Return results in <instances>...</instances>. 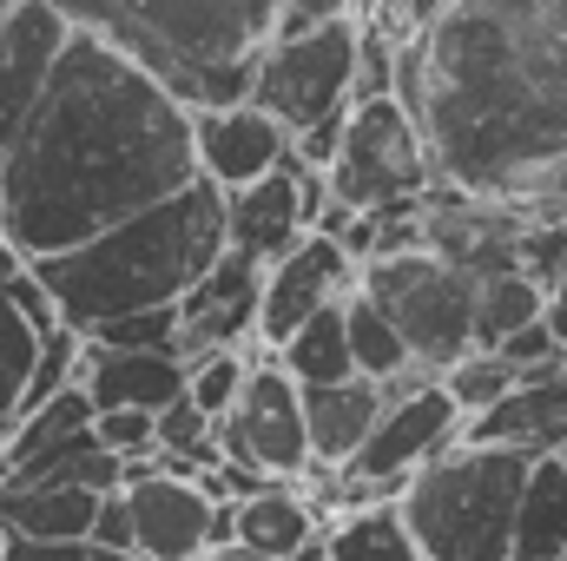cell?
<instances>
[{"label": "cell", "instance_id": "4", "mask_svg": "<svg viewBox=\"0 0 567 561\" xmlns=\"http://www.w3.org/2000/svg\"><path fill=\"white\" fill-rule=\"evenodd\" d=\"M278 20L284 0H100L86 33L120 40L198 113L251 100Z\"/></svg>", "mask_w": 567, "mask_h": 561}, {"label": "cell", "instance_id": "24", "mask_svg": "<svg viewBox=\"0 0 567 561\" xmlns=\"http://www.w3.org/2000/svg\"><path fill=\"white\" fill-rule=\"evenodd\" d=\"M278 357L297 384H343V377H363V370H357V350H350V310H343V304L317 310Z\"/></svg>", "mask_w": 567, "mask_h": 561}, {"label": "cell", "instance_id": "22", "mask_svg": "<svg viewBox=\"0 0 567 561\" xmlns=\"http://www.w3.org/2000/svg\"><path fill=\"white\" fill-rule=\"evenodd\" d=\"M567 555V456H535L522 516H515V561Z\"/></svg>", "mask_w": 567, "mask_h": 561}, {"label": "cell", "instance_id": "42", "mask_svg": "<svg viewBox=\"0 0 567 561\" xmlns=\"http://www.w3.org/2000/svg\"><path fill=\"white\" fill-rule=\"evenodd\" d=\"M555 561H567V555H555Z\"/></svg>", "mask_w": 567, "mask_h": 561}, {"label": "cell", "instance_id": "26", "mask_svg": "<svg viewBox=\"0 0 567 561\" xmlns=\"http://www.w3.org/2000/svg\"><path fill=\"white\" fill-rule=\"evenodd\" d=\"M343 310H350V350H357V370H363V377H377V384H383V377H403V370L416 364L410 337L390 324V310H383L363 284L343 297Z\"/></svg>", "mask_w": 567, "mask_h": 561}, {"label": "cell", "instance_id": "25", "mask_svg": "<svg viewBox=\"0 0 567 561\" xmlns=\"http://www.w3.org/2000/svg\"><path fill=\"white\" fill-rule=\"evenodd\" d=\"M548 317V284L528 278V272H502V278L475 284V344L482 350H502V337H515L522 324Z\"/></svg>", "mask_w": 567, "mask_h": 561}, {"label": "cell", "instance_id": "6", "mask_svg": "<svg viewBox=\"0 0 567 561\" xmlns=\"http://www.w3.org/2000/svg\"><path fill=\"white\" fill-rule=\"evenodd\" d=\"M435 145H429L423 120L396 100V93H377V100H350V126L337 145V165H330V192L350 205V212H390V205H416L435 185Z\"/></svg>", "mask_w": 567, "mask_h": 561}, {"label": "cell", "instance_id": "43", "mask_svg": "<svg viewBox=\"0 0 567 561\" xmlns=\"http://www.w3.org/2000/svg\"><path fill=\"white\" fill-rule=\"evenodd\" d=\"M561 456H567V449H561Z\"/></svg>", "mask_w": 567, "mask_h": 561}, {"label": "cell", "instance_id": "38", "mask_svg": "<svg viewBox=\"0 0 567 561\" xmlns=\"http://www.w3.org/2000/svg\"><path fill=\"white\" fill-rule=\"evenodd\" d=\"M198 561H265L258 549H245V542H225V549H205Z\"/></svg>", "mask_w": 567, "mask_h": 561}, {"label": "cell", "instance_id": "13", "mask_svg": "<svg viewBox=\"0 0 567 561\" xmlns=\"http://www.w3.org/2000/svg\"><path fill=\"white\" fill-rule=\"evenodd\" d=\"M66 40H73V20L53 0H20L13 20L0 27V172H7L13 145L27 133V120H33Z\"/></svg>", "mask_w": 567, "mask_h": 561}, {"label": "cell", "instance_id": "1", "mask_svg": "<svg viewBox=\"0 0 567 561\" xmlns=\"http://www.w3.org/2000/svg\"><path fill=\"white\" fill-rule=\"evenodd\" d=\"M396 100L449 185L567 225V0H449L435 27L403 33Z\"/></svg>", "mask_w": 567, "mask_h": 561}, {"label": "cell", "instance_id": "9", "mask_svg": "<svg viewBox=\"0 0 567 561\" xmlns=\"http://www.w3.org/2000/svg\"><path fill=\"white\" fill-rule=\"evenodd\" d=\"M357 53H363V13L310 27V33H290V40H271L265 60H258L251 100L271 120H284L290 133H310L317 120L350 113V100H357Z\"/></svg>", "mask_w": 567, "mask_h": 561}, {"label": "cell", "instance_id": "41", "mask_svg": "<svg viewBox=\"0 0 567 561\" xmlns=\"http://www.w3.org/2000/svg\"><path fill=\"white\" fill-rule=\"evenodd\" d=\"M0 561H7V522H0Z\"/></svg>", "mask_w": 567, "mask_h": 561}, {"label": "cell", "instance_id": "35", "mask_svg": "<svg viewBox=\"0 0 567 561\" xmlns=\"http://www.w3.org/2000/svg\"><path fill=\"white\" fill-rule=\"evenodd\" d=\"M7 561H120L113 549H100L93 536L53 542V536H7Z\"/></svg>", "mask_w": 567, "mask_h": 561}, {"label": "cell", "instance_id": "32", "mask_svg": "<svg viewBox=\"0 0 567 561\" xmlns=\"http://www.w3.org/2000/svg\"><path fill=\"white\" fill-rule=\"evenodd\" d=\"M502 357H508L515 370H561L567 344L555 337V324H548V317H535V324H522L515 337H502Z\"/></svg>", "mask_w": 567, "mask_h": 561}, {"label": "cell", "instance_id": "8", "mask_svg": "<svg viewBox=\"0 0 567 561\" xmlns=\"http://www.w3.org/2000/svg\"><path fill=\"white\" fill-rule=\"evenodd\" d=\"M462 429H468V410L449 397L442 377H435L429 390H416V397L390 404L383 422L370 429V442H363L343 469H330V496H337V509L396 502L403 482H410L416 469H429L435 456H449V449L462 442Z\"/></svg>", "mask_w": 567, "mask_h": 561}, {"label": "cell", "instance_id": "30", "mask_svg": "<svg viewBox=\"0 0 567 561\" xmlns=\"http://www.w3.org/2000/svg\"><path fill=\"white\" fill-rule=\"evenodd\" d=\"M93 344H113V350H178V304H152V310H126V317H106L86 330Z\"/></svg>", "mask_w": 567, "mask_h": 561}, {"label": "cell", "instance_id": "36", "mask_svg": "<svg viewBox=\"0 0 567 561\" xmlns=\"http://www.w3.org/2000/svg\"><path fill=\"white\" fill-rule=\"evenodd\" d=\"M357 0H284V20H278V40L290 33H310V27H330V20H350Z\"/></svg>", "mask_w": 567, "mask_h": 561}, {"label": "cell", "instance_id": "37", "mask_svg": "<svg viewBox=\"0 0 567 561\" xmlns=\"http://www.w3.org/2000/svg\"><path fill=\"white\" fill-rule=\"evenodd\" d=\"M548 324H555V337L567 344V278L548 284Z\"/></svg>", "mask_w": 567, "mask_h": 561}, {"label": "cell", "instance_id": "31", "mask_svg": "<svg viewBox=\"0 0 567 561\" xmlns=\"http://www.w3.org/2000/svg\"><path fill=\"white\" fill-rule=\"evenodd\" d=\"M93 429H100V442H106L120 462L158 456V410H100Z\"/></svg>", "mask_w": 567, "mask_h": 561}, {"label": "cell", "instance_id": "29", "mask_svg": "<svg viewBox=\"0 0 567 561\" xmlns=\"http://www.w3.org/2000/svg\"><path fill=\"white\" fill-rule=\"evenodd\" d=\"M245 377H251L245 344H231V350H205V357H192V404L212 410V417H231L238 397H245Z\"/></svg>", "mask_w": 567, "mask_h": 561}, {"label": "cell", "instance_id": "40", "mask_svg": "<svg viewBox=\"0 0 567 561\" xmlns=\"http://www.w3.org/2000/svg\"><path fill=\"white\" fill-rule=\"evenodd\" d=\"M13 7H20V0H0V27H7V20H13Z\"/></svg>", "mask_w": 567, "mask_h": 561}, {"label": "cell", "instance_id": "3", "mask_svg": "<svg viewBox=\"0 0 567 561\" xmlns=\"http://www.w3.org/2000/svg\"><path fill=\"white\" fill-rule=\"evenodd\" d=\"M225 245H231V192L198 172L185 192L106 225L100 238L33 258V272L47 278L60 317L73 330H93L106 317H126V310L178 304L225 258Z\"/></svg>", "mask_w": 567, "mask_h": 561}, {"label": "cell", "instance_id": "5", "mask_svg": "<svg viewBox=\"0 0 567 561\" xmlns=\"http://www.w3.org/2000/svg\"><path fill=\"white\" fill-rule=\"evenodd\" d=\"M535 456L502 442H455L396 496L429 561H515V516Z\"/></svg>", "mask_w": 567, "mask_h": 561}, {"label": "cell", "instance_id": "2", "mask_svg": "<svg viewBox=\"0 0 567 561\" xmlns=\"http://www.w3.org/2000/svg\"><path fill=\"white\" fill-rule=\"evenodd\" d=\"M198 178L192 106L120 40L73 27L27 133L0 172V232L27 252H73Z\"/></svg>", "mask_w": 567, "mask_h": 561}, {"label": "cell", "instance_id": "20", "mask_svg": "<svg viewBox=\"0 0 567 561\" xmlns=\"http://www.w3.org/2000/svg\"><path fill=\"white\" fill-rule=\"evenodd\" d=\"M100 502H106V489H80V482L0 489V522H7V536H53V542H73V536H93Z\"/></svg>", "mask_w": 567, "mask_h": 561}, {"label": "cell", "instance_id": "21", "mask_svg": "<svg viewBox=\"0 0 567 561\" xmlns=\"http://www.w3.org/2000/svg\"><path fill=\"white\" fill-rule=\"evenodd\" d=\"M317 536H323V522L297 496V482H271V489H258V496L238 502V542L258 549L265 561H290L303 542H317Z\"/></svg>", "mask_w": 567, "mask_h": 561}, {"label": "cell", "instance_id": "12", "mask_svg": "<svg viewBox=\"0 0 567 561\" xmlns=\"http://www.w3.org/2000/svg\"><path fill=\"white\" fill-rule=\"evenodd\" d=\"M126 502L140 522V561H198L212 549L218 502L205 496L198 476H178L158 456H140L126 462Z\"/></svg>", "mask_w": 567, "mask_h": 561}, {"label": "cell", "instance_id": "10", "mask_svg": "<svg viewBox=\"0 0 567 561\" xmlns=\"http://www.w3.org/2000/svg\"><path fill=\"white\" fill-rule=\"evenodd\" d=\"M218 449L225 462H258L284 482L317 476V442H310V410H303V384L284 370V357H251L245 397L231 417H218Z\"/></svg>", "mask_w": 567, "mask_h": 561}, {"label": "cell", "instance_id": "34", "mask_svg": "<svg viewBox=\"0 0 567 561\" xmlns=\"http://www.w3.org/2000/svg\"><path fill=\"white\" fill-rule=\"evenodd\" d=\"M93 542H100V549H113L120 561H140V522H133V502H126V489H106V502H100V522H93Z\"/></svg>", "mask_w": 567, "mask_h": 561}, {"label": "cell", "instance_id": "16", "mask_svg": "<svg viewBox=\"0 0 567 561\" xmlns=\"http://www.w3.org/2000/svg\"><path fill=\"white\" fill-rule=\"evenodd\" d=\"M86 390L100 410H165L192 390V364L178 350H113L86 337Z\"/></svg>", "mask_w": 567, "mask_h": 561}, {"label": "cell", "instance_id": "17", "mask_svg": "<svg viewBox=\"0 0 567 561\" xmlns=\"http://www.w3.org/2000/svg\"><path fill=\"white\" fill-rule=\"evenodd\" d=\"M462 442H502V449H522V456H561L567 449V370L515 384L495 410L468 417Z\"/></svg>", "mask_w": 567, "mask_h": 561}, {"label": "cell", "instance_id": "15", "mask_svg": "<svg viewBox=\"0 0 567 561\" xmlns=\"http://www.w3.org/2000/svg\"><path fill=\"white\" fill-rule=\"evenodd\" d=\"M192 126H198V172L218 178L225 192L258 185L265 172H278L284 159H290V126L271 120L258 100H238V106H198Z\"/></svg>", "mask_w": 567, "mask_h": 561}, {"label": "cell", "instance_id": "7", "mask_svg": "<svg viewBox=\"0 0 567 561\" xmlns=\"http://www.w3.org/2000/svg\"><path fill=\"white\" fill-rule=\"evenodd\" d=\"M357 284L390 310V324L410 337L416 364L449 370L455 357L475 350V278L462 265L435 258L429 245L396 252V258H370Z\"/></svg>", "mask_w": 567, "mask_h": 561}, {"label": "cell", "instance_id": "23", "mask_svg": "<svg viewBox=\"0 0 567 561\" xmlns=\"http://www.w3.org/2000/svg\"><path fill=\"white\" fill-rule=\"evenodd\" d=\"M330 561H429L416 529L403 522L396 502H363V509H343L337 529H330Z\"/></svg>", "mask_w": 567, "mask_h": 561}, {"label": "cell", "instance_id": "28", "mask_svg": "<svg viewBox=\"0 0 567 561\" xmlns=\"http://www.w3.org/2000/svg\"><path fill=\"white\" fill-rule=\"evenodd\" d=\"M442 384H449V397H455L468 417H482V410H495V404L522 384V370H515L502 350H482V344H475L468 357H455V364L442 370Z\"/></svg>", "mask_w": 567, "mask_h": 561}, {"label": "cell", "instance_id": "27", "mask_svg": "<svg viewBox=\"0 0 567 561\" xmlns=\"http://www.w3.org/2000/svg\"><path fill=\"white\" fill-rule=\"evenodd\" d=\"M40 364V330L27 324V310L7 297L0 284V429L20 422V397H27V377Z\"/></svg>", "mask_w": 567, "mask_h": 561}, {"label": "cell", "instance_id": "11", "mask_svg": "<svg viewBox=\"0 0 567 561\" xmlns=\"http://www.w3.org/2000/svg\"><path fill=\"white\" fill-rule=\"evenodd\" d=\"M363 278V265L343 252V238L330 232H303L278 265H265V317H258V344L265 350H284L317 310L343 304Z\"/></svg>", "mask_w": 567, "mask_h": 561}, {"label": "cell", "instance_id": "39", "mask_svg": "<svg viewBox=\"0 0 567 561\" xmlns=\"http://www.w3.org/2000/svg\"><path fill=\"white\" fill-rule=\"evenodd\" d=\"M290 561H330V529H323L317 542H303V549H297V555H290Z\"/></svg>", "mask_w": 567, "mask_h": 561}, {"label": "cell", "instance_id": "33", "mask_svg": "<svg viewBox=\"0 0 567 561\" xmlns=\"http://www.w3.org/2000/svg\"><path fill=\"white\" fill-rule=\"evenodd\" d=\"M522 272L542 284L567 278V225H522Z\"/></svg>", "mask_w": 567, "mask_h": 561}, {"label": "cell", "instance_id": "19", "mask_svg": "<svg viewBox=\"0 0 567 561\" xmlns=\"http://www.w3.org/2000/svg\"><path fill=\"white\" fill-rule=\"evenodd\" d=\"M303 410H310V442H317V462L323 469H343L370 429L383 422L390 397L377 377H343V384H303Z\"/></svg>", "mask_w": 567, "mask_h": 561}, {"label": "cell", "instance_id": "18", "mask_svg": "<svg viewBox=\"0 0 567 561\" xmlns=\"http://www.w3.org/2000/svg\"><path fill=\"white\" fill-rule=\"evenodd\" d=\"M303 232H310V205H303V185H297L290 159L278 172H265L258 185L231 192V252H245L258 265H278Z\"/></svg>", "mask_w": 567, "mask_h": 561}, {"label": "cell", "instance_id": "14", "mask_svg": "<svg viewBox=\"0 0 567 561\" xmlns=\"http://www.w3.org/2000/svg\"><path fill=\"white\" fill-rule=\"evenodd\" d=\"M258 317H265V265L231 252L178 297V357H205V350H231L245 337H258Z\"/></svg>", "mask_w": 567, "mask_h": 561}]
</instances>
